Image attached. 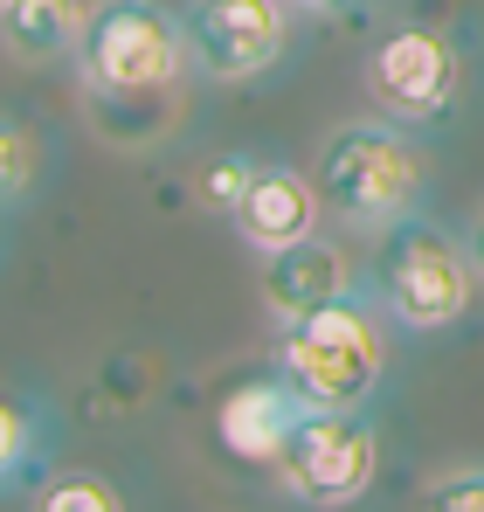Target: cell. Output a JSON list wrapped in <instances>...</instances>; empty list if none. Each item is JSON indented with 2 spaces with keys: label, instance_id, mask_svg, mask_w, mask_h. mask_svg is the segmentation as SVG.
<instances>
[{
  "label": "cell",
  "instance_id": "6da1fadb",
  "mask_svg": "<svg viewBox=\"0 0 484 512\" xmlns=\"http://www.w3.org/2000/svg\"><path fill=\"white\" fill-rule=\"evenodd\" d=\"M312 187H319V208L332 229L381 236L402 215H422V201H429V153H422L415 125L388 118V111L346 118L312 153Z\"/></svg>",
  "mask_w": 484,
  "mask_h": 512
},
{
  "label": "cell",
  "instance_id": "7a4b0ae2",
  "mask_svg": "<svg viewBox=\"0 0 484 512\" xmlns=\"http://www.w3.org/2000/svg\"><path fill=\"white\" fill-rule=\"evenodd\" d=\"M395 319L388 305L367 291V277L332 298L319 312L277 326V346H270V367L305 395V409H367L388 381V360H395Z\"/></svg>",
  "mask_w": 484,
  "mask_h": 512
},
{
  "label": "cell",
  "instance_id": "3957f363",
  "mask_svg": "<svg viewBox=\"0 0 484 512\" xmlns=\"http://www.w3.org/2000/svg\"><path fill=\"white\" fill-rule=\"evenodd\" d=\"M367 291L388 305V319L429 340V333H450L471 319L478 305V263L464 250V229H443L429 215H402L395 229L367 236Z\"/></svg>",
  "mask_w": 484,
  "mask_h": 512
},
{
  "label": "cell",
  "instance_id": "277c9868",
  "mask_svg": "<svg viewBox=\"0 0 484 512\" xmlns=\"http://www.w3.org/2000/svg\"><path fill=\"white\" fill-rule=\"evenodd\" d=\"M70 63H77L83 97L194 84L187 21H180V7H166V0H97Z\"/></svg>",
  "mask_w": 484,
  "mask_h": 512
},
{
  "label": "cell",
  "instance_id": "5b68a950",
  "mask_svg": "<svg viewBox=\"0 0 484 512\" xmlns=\"http://www.w3.org/2000/svg\"><path fill=\"white\" fill-rule=\"evenodd\" d=\"M367 104L402 118L415 132L429 125H450V111L464 104L471 84V63H464V42L436 21H388L374 42H367Z\"/></svg>",
  "mask_w": 484,
  "mask_h": 512
},
{
  "label": "cell",
  "instance_id": "8992f818",
  "mask_svg": "<svg viewBox=\"0 0 484 512\" xmlns=\"http://www.w3.org/2000/svg\"><path fill=\"white\" fill-rule=\"evenodd\" d=\"M374 471H381V436L367 409H305L270 464L277 492L298 506H353L367 499Z\"/></svg>",
  "mask_w": 484,
  "mask_h": 512
},
{
  "label": "cell",
  "instance_id": "52a82bcc",
  "mask_svg": "<svg viewBox=\"0 0 484 512\" xmlns=\"http://www.w3.org/2000/svg\"><path fill=\"white\" fill-rule=\"evenodd\" d=\"M298 0H187L180 21H187V63H194V84H256L270 77L284 56H291V35H298Z\"/></svg>",
  "mask_w": 484,
  "mask_h": 512
},
{
  "label": "cell",
  "instance_id": "ba28073f",
  "mask_svg": "<svg viewBox=\"0 0 484 512\" xmlns=\"http://www.w3.org/2000/svg\"><path fill=\"white\" fill-rule=\"evenodd\" d=\"M353 284H360V263L339 250L325 229L263 256V312H270V326H291V319L319 312L332 298H346Z\"/></svg>",
  "mask_w": 484,
  "mask_h": 512
},
{
  "label": "cell",
  "instance_id": "9c48e42d",
  "mask_svg": "<svg viewBox=\"0 0 484 512\" xmlns=\"http://www.w3.org/2000/svg\"><path fill=\"white\" fill-rule=\"evenodd\" d=\"M298 416H305V395L270 367V374L236 381V388L215 402V436H222V450H229V457L270 471V464H277V450H284V436L298 429Z\"/></svg>",
  "mask_w": 484,
  "mask_h": 512
},
{
  "label": "cell",
  "instance_id": "30bf717a",
  "mask_svg": "<svg viewBox=\"0 0 484 512\" xmlns=\"http://www.w3.org/2000/svg\"><path fill=\"white\" fill-rule=\"evenodd\" d=\"M319 222H325V208H319V187H312V167H291V160H263V173H256L249 194H242V208L229 215V229H236L256 256L312 236Z\"/></svg>",
  "mask_w": 484,
  "mask_h": 512
},
{
  "label": "cell",
  "instance_id": "8fae6325",
  "mask_svg": "<svg viewBox=\"0 0 484 512\" xmlns=\"http://www.w3.org/2000/svg\"><path fill=\"white\" fill-rule=\"evenodd\" d=\"M90 7L97 0H14L0 14V49L28 70H49L63 56H77L83 28H90Z\"/></svg>",
  "mask_w": 484,
  "mask_h": 512
},
{
  "label": "cell",
  "instance_id": "7c38bea8",
  "mask_svg": "<svg viewBox=\"0 0 484 512\" xmlns=\"http://www.w3.org/2000/svg\"><path fill=\"white\" fill-rule=\"evenodd\" d=\"M42 457H49V423H42V409L21 402V395H0V492L28 485V478L42 471Z\"/></svg>",
  "mask_w": 484,
  "mask_h": 512
},
{
  "label": "cell",
  "instance_id": "4fadbf2b",
  "mask_svg": "<svg viewBox=\"0 0 484 512\" xmlns=\"http://www.w3.org/2000/svg\"><path fill=\"white\" fill-rule=\"evenodd\" d=\"M42 173H49V146H42V132H35L28 118L0 111V208L35 201Z\"/></svg>",
  "mask_w": 484,
  "mask_h": 512
},
{
  "label": "cell",
  "instance_id": "5bb4252c",
  "mask_svg": "<svg viewBox=\"0 0 484 512\" xmlns=\"http://www.w3.org/2000/svg\"><path fill=\"white\" fill-rule=\"evenodd\" d=\"M256 173H263V160H256V153L222 146V153H208V160H201L194 194H201V208H208V215H222V222H229V215L242 208V194H249V180H256Z\"/></svg>",
  "mask_w": 484,
  "mask_h": 512
},
{
  "label": "cell",
  "instance_id": "9a60e30c",
  "mask_svg": "<svg viewBox=\"0 0 484 512\" xmlns=\"http://www.w3.org/2000/svg\"><path fill=\"white\" fill-rule=\"evenodd\" d=\"M35 506L42 512H125V485L97 478V471H56L35 485Z\"/></svg>",
  "mask_w": 484,
  "mask_h": 512
},
{
  "label": "cell",
  "instance_id": "2e32d148",
  "mask_svg": "<svg viewBox=\"0 0 484 512\" xmlns=\"http://www.w3.org/2000/svg\"><path fill=\"white\" fill-rule=\"evenodd\" d=\"M422 506H436V512H484V464H450V471L422 478Z\"/></svg>",
  "mask_w": 484,
  "mask_h": 512
},
{
  "label": "cell",
  "instance_id": "e0dca14e",
  "mask_svg": "<svg viewBox=\"0 0 484 512\" xmlns=\"http://www.w3.org/2000/svg\"><path fill=\"white\" fill-rule=\"evenodd\" d=\"M464 250H471V263H478V284H484V201L471 208V222H464Z\"/></svg>",
  "mask_w": 484,
  "mask_h": 512
},
{
  "label": "cell",
  "instance_id": "ac0fdd59",
  "mask_svg": "<svg viewBox=\"0 0 484 512\" xmlns=\"http://www.w3.org/2000/svg\"><path fill=\"white\" fill-rule=\"evenodd\" d=\"M305 14H339V7H360V0H298Z\"/></svg>",
  "mask_w": 484,
  "mask_h": 512
},
{
  "label": "cell",
  "instance_id": "d6986e66",
  "mask_svg": "<svg viewBox=\"0 0 484 512\" xmlns=\"http://www.w3.org/2000/svg\"><path fill=\"white\" fill-rule=\"evenodd\" d=\"M7 7H14V0H0V14H7Z\"/></svg>",
  "mask_w": 484,
  "mask_h": 512
}]
</instances>
